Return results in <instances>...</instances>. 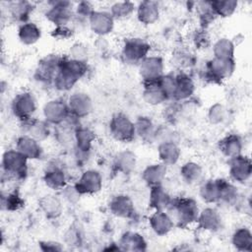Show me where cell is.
<instances>
[{
    "mask_svg": "<svg viewBox=\"0 0 252 252\" xmlns=\"http://www.w3.org/2000/svg\"><path fill=\"white\" fill-rule=\"evenodd\" d=\"M87 71L88 65L86 62L63 57L58 71L53 79L52 86L57 91L67 92L86 75Z\"/></svg>",
    "mask_w": 252,
    "mask_h": 252,
    "instance_id": "6da1fadb",
    "label": "cell"
},
{
    "mask_svg": "<svg viewBox=\"0 0 252 252\" xmlns=\"http://www.w3.org/2000/svg\"><path fill=\"white\" fill-rule=\"evenodd\" d=\"M167 211L176 224L180 227H187L197 222L200 210L197 202L189 197L172 198Z\"/></svg>",
    "mask_w": 252,
    "mask_h": 252,
    "instance_id": "7a4b0ae2",
    "label": "cell"
},
{
    "mask_svg": "<svg viewBox=\"0 0 252 252\" xmlns=\"http://www.w3.org/2000/svg\"><path fill=\"white\" fill-rule=\"evenodd\" d=\"M28 158L16 149H10L4 152L2 156V176L8 179L21 180L28 173Z\"/></svg>",
    "mask_w": 252,
    "mask_h": 252,
    "instance_id": "3957f363",
    "label": "cell"
},
{
    "mask_svg": "<svg viewBox=\"0 0 252 252\" xmlns=\"http://www.w3.org/2000/svg\"><path fill=\"white\" fill-rule=\"evenodd\" d=\"M151 49L150 43L141 37L125 38L121 57L127 64H140L148 55Z\"/></svg>",
    "mask_w": 252,
    "mask_h": 252,
    "instance_id": "277c9868",
    "label": "cell"
},
{
    "mask_svg": "<svg viewBox=\"0 0 252 252\" xmlns=\"http://www.w3.org/2000/svg\"><path fill=\"white\" fill-rule=\"evenodd\" d=\"M109 132L116 141L129 143L136 136L135 123L126 114L117 112L109 121Z\"/></svg>",
    "mask_w": 252,
    "mask_h": 252,
    "instance_id": "5b68a950",
    "label": "cell"
},
{
    "mask_svg": "<svg viewBox=\"0 0 252 252\" xmlns=\"http://www.w3.org/2000/svg\"><path fill=\"white\" fill-rule=\"evenodd\" d=\"M36 109V100L32 93L22 92L14 96L11 102V110L16 118L25 122L32 118Z\"/></svg>",
    "mask_w": 252,
    "mask_h": 252,
    "instance_id": "8992f818",
    "label": "cell"
},
{
    "mask_svg": "<svg viewBox=\"0 0 252 252\" xmlns=\"http://www.w3.org/2000/svg\"><path fill=\"white\" fill-rule=\"evenodd\" d=\"M235 62L233 58H217L214 57L208 61L206 66V77L211 82H221L228 79L234 72Z\"/></svg>",
    "mask_w": 252,
    "mask_h": 252,
    "instance_id": "52a82bcc",
    "label": "cell"
},
{
    "mask_svg": "<svg viewBox=\"0 0 252 252\" xmlns=\"http://www.w3.org/2000/svg\"><path fill=\"white\" fill-rule=\"evenodd\" d=\"M49 8L45 13L46 19L55 27L68 25L74 16L72 3L69 1H51L48 2Z\"/></svg>",
    "mask_w": 252,
    "mask_h": 252,
    "instance_id": "ba28073f",
    "label": "cell"
},
{
    "mask_svg": "<svg viewBox=\"0 0 252 252\" xmlns=\"http://www.w3.org/2000/svg\"><path fill=\"white\" fill-rule=\"evenodd\" d=\"M63 57L58 54H48L42 57L35 69V79L43 84H51L58 71Z\"/></svg>",
    "mask_w": 252,
    "mask_h": 252,
    "instance_id": "9c48e42d",
    "label": "cell"
},
{
    "mask_svg": "<svg viewBox=\"0 0 252 252\" xmlns=\"http://www.w3.org/2000/svg\"><path fill=\"white\" fill-rule=\"evenodd\" d=\"M42 112L44 120L55 126L65 122L71 115L67 101L60 98L47 101L43 106Z\"/></svg>",
    "mask_w": 252,
    "mask_h": 252,
    "instance_id": "30bf717a",
    "label": "cell"
},
{
    "mask_svg": "<svg viewBox=\"0 0 252 252\" xmlns=\"http://www.w3.org/2000/svg\"><path fill=\"white\" fill-rule=\"evenodd\" d=\"M163 60L159 56H147L139 64V73L144 83L158 80L163 75Z\"/></svg>",
    "mask_w": 252,
    "mask_h": 252,
    "instance_id": "8fae6325",
    "label": "cell"
},
{
    "mask_svg": "<svg viewBox=\"0 0 252 252\" xmlns=\"http://www.w3.org/2000/svg\"><path fill=\"white\" fill-rule=\"evenodd\" d=\"M74 185L81 195L95 194L102 187V177L97 170L88 169L82 173Z\"/></svg>",
    "mask_w": 252,
    "mask_h": 252,
    "instance_id": "7c38bea8",
    "label": "cell"
},
{
    "mask_svg": "<svg viewBox=\"0 0 252 252\" xmlns=\"http://www.w3.org/2000/svg\"><path fill=\"white\" fill-rule=\"evenodd\" d=\"M252 174V163L249 158L239 155L229 158V175L232 180L244 183L248 181Z\"/></svg>",
    "mask_w": 252,
    "mask_h": 252,
    "instance_id": "4fadbf2b",
    "label": "cell"
},
{
    "mask_svg": "<svg viewBox=\"0 0 252 252\" xmlns=\"http://www.w3.org/2000/svg\"><path fill=\"white\" fill-rule=\"evenodd\" d=\"M68 107L72 116L76 118H84L93 110V101L91 97L82 92L72 94L68 100Z\"/></svg>",
    "mask_w": 252,
    "mask_h": 252,
    "instance_id": "5bb4252c",
    "label": "cell"
},
{
    "mask_svg": "<svg viewBox=\"0 0 252 252\" xmlns=\"http://www.w3.org/2000/svg\"><path fill=\"white\" fill-rule=\"evenodd\" d=\"M89 25L94 33L104 36L112 32L114 19L109 12L94 10L89 19Z\"/></svg>",
    "mask_w": 252,
    "mask_h": 252,
    "instance_id": "9a60e30c",
    "label": "cell"
},
{
    "mask_svg": "<svg viewBox=\"0 0 252 252\" xmlns=\"http://www.w3.org/2000/svg\"><path fill=\"white\" fill-rule=\"evenodd\" d=\"M94 139L95 135L90 128L82 126L77 127L75 132V150L78 158L88 157L93 148Z\"/></svg>",
    "mask_w": 252,
    "mask_h": 252,
    "instance_id": "2e32d148",
    "label": "cell"
},
{
    "mask_svg": "<svg viewBox=\"0 0 252 252\" xmlns=\"http://www.w3.org/2000/svg\"><path fill=\"white\" fill-rule=\"evenodd\" d=\"M109 211L112 215L121 219H131L135 214V207L132 199L124 194L114 196L109 202Z\"/></svg>",
    "mask_w": 252,
    "mask_h": 252,
    "instance_id": "e0dca14e",
    "label": "cell"
},
{
    "mask_svg": "<svg viewBox=\"0 0 252 252\" xmlns=\"http://www.w3.org/2000/svg\"><path fill=\"white\" fill-rule=\"evenodd\" d=\"M15 149L24 155L28 159H38L43 154L39 142L26 134L17 139Z\"/></svg>",
    "mask_w": 252,
    "mask_h": 252,
    "instance_id": "ac0fdd59",
    "label": "cell"
},
{
    "mask_svg": "<svg viewBox=\"0 0 252 252\" xmlns=\"http://www.w3.org/2000/svg\"><path fill=\"white\" fill-rule=\"evenodd\" d=\"M149 223L153 231L159 236L166 235L174 226L171 216L165 211H155L149 219Z\"/></svg>",
    "mask_w": 252,
    "mask_h": 252,
    "instance_id": "d6986e66",
    "label": "cell"
},
{
    "mask_svg": "<svg viewBox=\"0 0 252 252\" xmlns=\"http://www.w3.org/2000/svg\"><path fill=\"white\" fill-rule=\"evenodd\" d=\"M196 223L203 230L215 232L221 226V218L215 208L208 207L200 212Z\"/></svg>",
    "mask_w": 252,
    "mask_h": 252,
    "instance_id": "ffe728a7",
    "label": "cell"
},
{
    "mask_svg": "<svg viewBox=\"0 0 252 252\" xmlns=\"http://www.w3.org/2000/svg\"><path fill=\"white\" fill-rule=\"evenodd\" d=\"M181 155L180 148L177 142L174 141H163L158 143V156L163 164L166 166L175 164Z\"/></svg>",
    "mask_w": 252,
    "mask_h": 252,
    "instance_id": "44dd1931",
    "label": "cell"
},
{
    "mask_svg": "<svg viewBox=\"0 0 252 252\" xmlns=\"http://www.w3.org/2000/svg\"><path fill=\"white\" fill-rule=\"evenodd\" d=\"M38 207L45 218L49 220L58 219L63 212V205L59 197L55 195H45L38 200Z\"/></svg>",
    "mask_w": 252,
    "mask_h": 252,
    "instance_id": "7402d4cb",
    "label": "cell"
},
{
    "mask_svg": "<svg viewBox=\"0 0 252 252\" xmlns=\"http://www.w3.org/2000/svg\"><path fill=\"white\" fill-rule=\"evenodd\" d=\"M195 91L193 79L185 72H180L175 75V100L188 99Z\"/></svg>",
    "mask_w": 252,
    "mask_h": 252,
    "instance_id": "603a6c76",
    "label": "cell"
},
{
    "mask_svg": "<svg viewBox=\"0 0 252 252\" xmlns=\"http://www.w3.org/2000/svg\"><path fill=\"white\" fill-rule=\"evenodd\" d=\"M172 198L168 192L160 185L151 187L149 206L155 211H166L171 204Z\"/></svg>",
    "mask_w": 252,
    "mask_h": 252,
    "instance_id": "cb8c5ba5",
    "label": "cell"
},
{
    "mask_svg": "<svg viewBox=\"0 0 252 252\" xmlns=\"http://www.w3.org/2000/svg\"><path fill=\"white\" fill-rule=\"evenodd\" d=\"M23 124L25 125L24 128L26 135H29L38 142L44 141L50 135V124L45 120L31 118L23 122Z\"/></svg>",
    "mask_w": 252,
    "mask_h": 252,
    "instance_id": "d4e9b609",
    "label": "cell"
},
{
    "mask_svg": "<svg viewBox=\"0 0 252 252\" xmlns=\"http://www.w3.org/2000/svg\"><path fill=\"white\" fill-rule=\"evenodd\" d=\"M137 18L144 25H152L159 18V8L155 1H142L137 7Z\"/></svg>",
    "mask_w": 252,
    "mask_h": 252,
    "instance_id": "484cf974",
    "label": "cell"
},
{
    "mask_svg": "<svg viewBox=\"0 0 252 252\" xmlns=\"http://www.w3.org/2000/svg\"><path fill=\"white\" fill-rule=\"evenodd\" d=\"M120 250L125 251H145L147 242L143 235L135 231H126L122 234L118 242Z\"/></svg>",
    "mask_w": 252,
    "mask_h": 252,
    "instance_id": "4316f807",
    "label": "cell"
},
{
    "mask_svg": "<svg viewBox=\"0 0 252 252\" xmlns=\"http://www.w3.org/2000/svg\"><path fill=\"white\" fill-rule=\"evenodd\" d=\"M143 98L150 105H158L167 100V97L162 91L158 80L144 83Z\"/></svg>",
    "mask_w": 252,
    "mask_h": 252,
    "instance_id": "83f0119b",
    "label": "cell"
},
{
    "mask_svg": "<svg viewBox=\"0 0 252 252\" xmlns=\"http://www.w3.org/2000/svg\"><path fill=\"white\" fill-rule=\"evenodd\" d=\"M243 148L242 140L239 136L235 134H229L223 137L219 142V149L228 158H235L241 155V151Z\"/></svg>",
    "mask_w": 252,
    "mask_h": 252,
    "instance_id": "f1b7e54d",
    "label": "cell"
},
{
    "mask_svg": "<svg viewBox=\"0 0 252 252\" xmlns=\"http://www.w3.org/2000/svg\"><path fill=\"white\" fill-rule=\"evenodd\" d=\"M166 171L167 166L162 162L153 163L148 165L143 170L142 178L151 187L155 185H160L166 175Z\"/></svg>",
    "mask_w": 252,
    "mask_h": 252,
    "instance_id": "f546056e",
    "label": "cell"
},
{
    "mask_svg": "<svg viewBox=\"0 0 252 252\" xmlns=\"http://www.w3.org/2000/svg\"><path fill=\"white\" fill-rule=\"evenodd\" d=\"M43 181L48 188L54 191L62 190L67 185L66 173L63 168L59 166H52L44 172Z\"/></svg>",
    "mask_w": 252,
    "mask_h": 252,
    "instance_id": "4dcf8cb0",
    "label": "cell"
},
{
    "mask_svg": "<svg viewBox=\"0 0 252 252\" xmlns=\"http://www.w3.org/2000/svg\"><path fill=\"white\" fill-rule=\"evenodd\" d=\"M40 36L41 31L39 27L32 22L22 24L18 29V37L20 41L25 45H32L36 43Z\"/></svg>",
    "mask_w": 252,
    "mask_h": 252,
    "instance_id": "1f68e13d",
    "label": "cell"
},
{
    "mask_svg": "<svg viewBox=\"0 0 252 252\" xmlns=\"http://www.w3.org/2000/svg\"><path fill=\"white\" fill-rule=\"evenodd\" d=\"M136 162V155L129 150H124L115 156L113 164L117 171L128 174L135 169Z\"/></svg>",
    "mask_w": 252,
    "mask_h": 252,
    "instance_id": "d6a6232c",
    "label": "cell"
},
{
    "mask_svg": "<svg viewBox=\"0 0 252 252\" xmlns=\"http://www.w3.org/2000/svg\"><path fill=\"white\" fill-rule=\"evenodd\" d=\"M33 5L28 1H16L12 2L9 6L11 17L19 22L21 25L28 23L31 14L32 13Z\"/></svg>",
    "mask_w": 252,
    "mask_h": 252,
    "instance_id": "836d02e7",
    "label": "cell"
},
{
    "mask_svg": "<svg viewBox=\"0 0 252 252\" xmlns=\"http://www.w3.org/2000/svg\"><path fill=\"white\" fill-rule=\"evenodd\" d=\"M134 123L136 135H138L145 142L151 143L155 141L157 128L155 127V124L151 118L147 116H140Z\"/></svg>",
    "mask_w": 252,
    "mask_h": 252,
    "instance_id": "e575fe53",
    "label": "cell"
},
{
    "mask_svg": "<svg viewBox=\"0 0 252 252\" xmlns=\"http://www.w3.org/2000/svg\"><path fill=\"white\" fill-rule=\"evenodd\" d=\"M200 196L208 204L220 202V183L219 179L205 181L200 187Z\"/></svg>",
    "mask_w": 252,
    "mask_h": 252,
    "instance_id": "d590c367",
    "label": "cell"
},
{
    "mask_svg": "<svg viewBox=\"0 0 252 252\" xmlns=\"http://www.w3.org/2000/svg\"><path fill=\"white\" fill-rule=\"evenodd\" d=\"M180 175L186 183L195 184L201 180L203 168L195 161H187L180 167Z\"/></svg>",
    "mask_w": 252,
    "mask_h": 252,
    "instance_id": "8d00e7d4",
    "label": "cell"
},
{
    "mask_svg": "<svg viewBox=\"0 0 252 252\" xmlns=\"http://www.w3.org/2000/svg\"><path fill=\"white\" fill-rule=\"evenodd\" d=\"M232 245L239 251H251L252 249V233L246 227L237 228L231 237Z\"/></svg>",
    "mask_w": 252,
    "mask_h": 252,
    "instance_id": "74e56055",
    "label": "cell"
},
{
    "mask_svg": "<svg viewBox=\"0 0 252 252\" xmlns=\"http://www.w3.org/2000/svg\"><path fill=\"white\" fill-rule=\"evenodd\" d=\"M220 183V202L228 205L236 203L238 198V191L236 187L225 179L219 178Z\"/></svg>",
    "mask_w": 252,
    "mask_h": 252,
    "instance_id": "f35d334b",
    "label": "cell"
},
{
    "mask_svg": "<svg viewBox=\"0 0 252 252\" xmlns=\"http://www.w3.org/2000/svg\"><path fill=\"white\" fill-rule=\"evenodd\" d=\"M210 5L216 16L227 18L236 11L238 2L235 0H216L210 1Z\"/></svg>",
    "mask_w": 252,
    "mask_h": 252,
    "instance_id": "ab89813d",
    "label": "cell"
},
{
    "mask_svg": "<svg viewBox=\"0 0 252 252\" xmlns=\"http://www.w3.org/2000/svg\"><path fill=\"white\" fill-rule=\"evenodd\" d=\"M234 50V42L226 37L218 39L213 46L214 57L217 58H233Z\"/></svg>",
    "mask_w": 252,
    "mask_h": 252,
    "instance_id": "60d3db41",
    "label": "cell"
},
{
    "mask_svg": "<svg viewBox=\"0 0 252 252\" xmlns=\"http://www.w3.org/2000/svg\"><path fill=\"white\" fill-rule=\"evenodd\" d=\"M135 10V4L130 1L116 2L110 7L109 13L115 20H123L130 17Z\"/></svg>",
    "mask_w": 252,
    "mask_h": 252,
    "instance_id": "b9f144b4",
    "label": "cell"
},
{
    "mask_svg": "<svg viewBox=\"0 0 252 252\" xmlns=\"http://www.w3.org/2000/svg\"><path fill=\"white\" fill-rule=\"evenodd\" d=\"M24 205V200L20 194L16 191L2 193L1 195V206L6 211H17Z\"/></svg>",
    "mask_w": 252,
    "mask_h": 252,
    "instance_id": "7bdbcfd3",
    "label": "cell"
},
{
    "mask_svg": "<svg viewBox=\"0 0 252 252\" xmlns=\"http://www.w3.org/2000/svg\"><path fill=\"white\" fill-rule=\"evenodd\" d=\"M158 83L164 92L167 100L168 99H174L175 94V75L173 74H166L162 75L158 79Z\"/></svg>",
    "mask_w": 252,
    "mask_h": 252,
    "instance_id": "ee69618b",
    "label": "cell"
},
{
    "mask_svg": "<svg viewBox=\"0 0 252 252\" xmlns=\"http://www.w3.org/2000/svg\"><path fill=\"white\" fill-rule=\"evenodd\" d=\"M224 117H225V109L223 105H221L220 103L217 102L209 108L208 119L211 124L218 125L224 120Z\"/></svg>",
    "mask_w": 252,
    "mask_h": 252,
    "instance_id": "f6af8a7d",
    "label": "cell"
},
{
    "mask_svg": "<svg viewBox=\"0 0 252 252\" xmlns=\"http://www.w3.org/2000/svg\"><path fill=\"white\" fill-rule=\"evenodd\" d=\"M88 48L85 44L81 42H76L74 43L69 51V57L73 60L81 61V62H86L88 60Z\"/></svg>",
    "mask_w": 252,
    "mask_h": 252,
    "instance_id": "bcb514c9",
    "label": "cell"
},
{
    "mask_svg": "<svg viewBox=\"0 0 252 252\" xmlns=\"http://www.w3.org/2000/svg\"><path fill=\"white\" fill-rule=\"evenodd\" d=\"M94 7L92 3L88 1H82L79 2L76 7V15L81 19H87L89 21L91 15L94 13Z\"/></svg>",
    "mask_w": 252,
    "mask_h": 252,
    "instance_id": "7dc6e473",
    "label": "cell"
},
{
    "mask_svg": "<svg viewBox=\"0 0 252 252\" xmlns=\"http://www.w3.org/2000/svg\"><path fill=\"white\" fill-rule=\"evenodd\" d=\"M73 34V30L68 26H59V27H55V29L52 31L51 35L55 38L58 39H68L69 37H71Z\"/></svg>",
    "mask_w": 252,
    "mask_h": 252,
    "instance_id": "c3c4849f",
    "label": "cell"
},
{
    "mask_svg": "<svg viewBox=\"0 0 252 252\" xmlns=\"http://www.w3.org/2000/svg\"><path fill=\"white\" fill-rule=\"evenodd\" d=\"M81 241V233L77 227H69L65 233V242L68 245H78Z\"/></svg>",
    "mask_w": 252,
    "mask_h": 252,
    "instance_id": "681fc988",
    "label": "cell"
},
{
    "mask_svg": "<svg viewBox=\"0 0 252 252\" xmlns=\"http://www.w3.org/2000/svg\"><path fill=\"white\" fill-rule=\"evenodd\" d=\"M62 195L64 197V199H66L69 203H75L79 200L81 194L77 191L75 185L73 186H65L62 190Z\"/></svg>",
    "mask_w": 252,
    "mask_h": 252,
    "instance_id": "f907efd6",
    "label": "cell"
},
{
    "mask_svg": "<svg viewBox=\"0 0 252 252\" xmlns=\"http://www.w3.org/2000/svg\"><path fill=\"white\" fill-rule=\"evenodd\" d=\"M38 244L42 251H61L63 249L61 244L56 241H40Z\"/></svg>",
    "mask_w": 252,
    "mask_h": 252,
    "instance_id": "816d5d0a",
    "label": "cell"
},
{
    "mask_svg": "<svg viewBox=\"0 0 252 252\" xmlns=\"http://www.w3.org/2000/svg\"><path fill=\"white\" fill-rule=\"evenodd\" d=\"M206 31L203 29L200 32H198L195 36V42H196V45H199L203 48H206V46L209 44V36L206 34L205 32Z\"/></svg>",
    "mask_w": 252,
    "mask_h": 252,
    "instance_id": "f5cc1de1",
    "label": "cell"
}]
</instances>
